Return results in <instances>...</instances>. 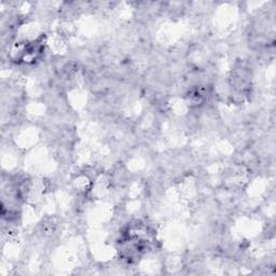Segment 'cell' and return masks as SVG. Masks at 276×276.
Returning <instances> with one entry per match:
<instances>
[{
  "instance_id": "cell-1",
  "label": "cell",
  "mask_w": 276,
  "mask_h": 276,
  "mask_svg": "<svg viewBox=\"0 0 276 276\" xmlns=\"http://www.w3.org/2000/svg\"><path fill=\"white\" fill-rule=\"evenodd\" d=\"M132 247L135 248V250H137L138 253L140 250H143V245H141L140 243H139V244L138 243L137 244L132 243ZM134 253H135V251H131V253H128V255H126V256H128V258H126V259H128V260H129V259H134ZM137 255H138V253H137ZM126 256H125V257H126Z\"/></svg>"
}]
</instances>
